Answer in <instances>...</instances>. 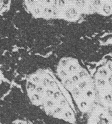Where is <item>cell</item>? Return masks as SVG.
I'll return each mask as SVG.
<instances>
[{
	"mask_svg": "<svg viewBox=\"0 0 112 124\" xmlns=\"http://www.w3.org/2000/svg\"><path fill=\"white\" fill-rule=\"evenodd\" d=\"M25 91L32 104L48 115L67 123H76L74 101L50 70L39 69L30 74L26 80Z\"/></svg>",
	"mask_w": 112,
	"mask_h": 124,
	"instance_id": "1",
	"label": "cell"
},
{
	"mask_svg": "<svg viewBox=\"0 0 112 124\" xmlns=\"http://www.w3.org/2000/svg\"><path fill=\"white\" fill-rule=\"evenodd\" d=\"M56 75L72 99L75 105L89 113L97 103L93 75L77 59L63 57L56 67Z\"/></svg>",
	"mask_w": 112,
	"mask_h": 124,
	"instance_id": "2",
	"label": "cell"
},
{
	"mask_svg": "<svg viewBox=\"0 0 112 124\" xmlns=\"http://www.w3.org/2000/svg\"><path fill=\"white\" fill-rule=\"evenodd\" d=\"M93 78L97 102L112 114V56L97 67Z\"/></svg>",
	"mask_w": 112,
	"mask_h": 124,
	"instance_id": "3",
	"label": "cell"
},
{
	"mask_svg": "<svg viewBox=\"0 0 112 124\" xmlns=\"http://www.w3.org/2000/svg\"><path fill=\"white\" fill-rule=\"evenodd\" d=\"M88 115L87 124H112V114L98 102Z\"/></svg>",
	"mask_w": 112,
	"mask_h": 124,
	"instance_id": "4",
	"label": "cell"
},
{
	"mask_svg": "<svg viewBox=\"0 0 112 124\" xmlns=\"http://www.w3.org/2000/svg\"><path fill=\"white\" fill-rule=\"evenodd\" d=\"M4 4V0H0V11L2 9Z\"/></svg>",
	"mask_w": 112,
	"mask_h": 124,
	"instance_id": "5",
	"label": "cell"
},
{
	"mask_svg": "<svg viewBox=\"0 0 112 124\" xmlns=\"http://www.w3.org/2000/svg\"></svg>",
	"mask_w": 112,
	"mask_h": 124,
	"instance_id": "6",
	"label": "cell"
}]
</instances>
